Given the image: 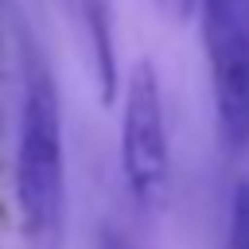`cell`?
Returning <instances> with one entry per match:
<instances>
[{
	"label": "cell",
	"mask_w": 249,
	"mask_h": 249,
	"mask_svg": "<svg viewBox=\"0 0 249 249\" xmlns=\"http://www.w3.org/2000/svg\"><path fill=\"white\" fill-rule=\"evenodd\" d=\"M156 8H160L163 16H171V19L187 23V19L198 12V0H156Z\"/></svg>",
	"instance_id": "obj_5"
},
{
	"label": "cell",
	"mask_w": 249,
	"mask_h": 249,
	"mask_svg": "<svg viewBox=\"0 0 249 249\" xmlns=\"http://www.w3.org/2000/svg\"><path fill=\"white\" fill-rule=\"evenodd\" d=\"M97 249H128V245L117 237V230H105V233L97 237Z\"/></svg>",
	"instance_id": "obj_6"
},
{
	"label": "cell",
	"mask_w": 249,
	"mask_h": 249,
	"mask_svg": "<svg viewBox=\"0 0 249 249\" xmlns=\"http://www.w3.org/2000/svg\"><path fill=\"white\" fill-rule=\"evenodd\" d=\"M12 187L27 249L66 245V136L62 97L39 47L23 43V89L16 121V163Z\"/></svg>",
	"instance_id": "obj_1"
},
{
	"label": "cell",
	"mask_w": 249,
	"mask_h": 249,
	"mask_svg": "<svg viewBox=\"0 0 249 249\" xmlns=\"http://www.w3.org/2000/svg\"><path fill=\"white\" fill-rule=\"evenodd\" d=\"M121 175L140 210H160L171 195V136L163 86L152 62H136L121 105Z\"/></svg>",
	"instance_id": "obj_2"
},
{
	"label": "cell",
	"mask_w": 249,
	"mask_h": 249,
	"mask_svg": "<svg viewBox=\"0 0 249 249\" xmlns=\"http://www.w3.org/2000/svg\"><path fill=\"white\" fill-rule=\"evenodd\" d=\"M226 249H249V179H241L233 187V202H230V237Z\"/></svg>",
	"instance_id": "obj_4"
},
{
	"label": "cell",
	"mask_w": 249,
	"mask_h": 249,
	"mask_svg": "<svg viewBox=\"0 0 249 249\" xmlns=\"http://www.w3.org/2000/svg\"><path fill=\"white\" fill-rule=\"evenodd\" d=\"M214 121L230 152L249 148V16L245 0H198Z\"/></svg>",
	"instance_id": "obj_3"
}]
</instances>
